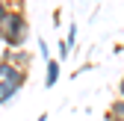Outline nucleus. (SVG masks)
I'll use <instances>...</instances> for the list:
<instances>
[{
    "mask_svg": "<svg viewBox=\"0 0 124 121\" xmlns=\"http://www.w3.org/2000/svg\"><path fill=\"white\" fill-rule=\"evenodd\" d=\"M0 33H3V44L9 50H21L30 38V21H27L24 9H9L6 21L0 24Z\"/></svg>",
    "mask_w": 124,
    "mask_h": 121,
    "instance_id": "f257e3e1",
    "label": "nucleus"
},
{
    "mask_svg": "<svg viewBox=\"0 0 124 121\" xmlns=\"http://www.w3.org/2000/svg\"><path fill=\"white\" fill-rule=\"evenodd\" d=\"M0 62H9L12 68H18V71H24V74H30V65H33V53L30 50H3V56H0Z\"/></svg>",
    "mask_w": 124,
    "mask_h": 121,
    "instance_id": "f03ea898",
    "label": "nucleus"
},
{
    "mask_svg": "<svg viewBox=\"0 0 124 121\" xmlns=\"http://www.w3.org/2000/svg\"><path fill=\"white\" fill-rule=\"evenodd\" d=\"M0 83H9V86H15L21 92V89L27 86V74L18 71V68H12L9 62H0Z\"/></svg>",
    "mask_w": 124,
    "mask_h": 121,
    "instance_id": "7ed1b4c3",
    "label": "nucleus"
},
{
    "mask_svg": "<svg viewBox=\"0 0 124 121\" xmlns=\"http://www.w3.org/2000/svg\"><path fill=\"white\" fill-rule=\"evenodd\" d=\"M59 74H62L59 59H47V77H44V89H53L56 80H59Z\"/></svg>",
    "mask_w": 124,
    "mask_h": 121,
    "instance_id": "20e7f679",
    "label": "nucleus"
},
{
    "mask_svg": "<svg viewBox=\"0 0 124 121\" xmlns=\"http://www.w3.org/2000/svg\"><path fill=\"white\" fill-rule=\"evenodd\" d=\"M109 118H124V98H115L109 103Z\"/></svg>",
    "mask_w": 124,
    "mask_h": 121,
    "instance_id": "39448f33",
    "label": "nucleus"
},
{
    "mask_svg": "<svg viewBox=\"0 0 124 121\" xmlns=\"http://www.w3.org/2000/svg\"><path fill=\"white\" fill-rule=\"evenodd\" d=\"M65 44H68V50H74V44H77V24H68V38H65Z\"/></svg>",
    "mask_w": 124,
    "mask_h": 121,
    "instance_id": "423d86ee",
    "label": "nucleus"
},
{
    "mask_svg": "<svg viewBox=\"0 0 124 121\" xmlns=\"http://www.w3.org/2000/svg\"><path fill=\"white\" fill-rule=\"evenodd\" d=\"M56 50H59V59H68V56H71V50H68V44H65V38H62V41L56 44Z\"/></svg>",
    "mask_w": 124,
    "mask_h": 121,
    "instance_id": "0eeeda50",
    "label": "nucleus"
},
{
    "mask_svg": "<svg viewBox=\"0 0 124 121\" xmlns=\"http://www.w3.org/2000/svg\"><path fill=\"white\" fill-rule=\"evenodd\" d=\"M39 50H41V56H44V62H47V59H50V47H47L44 38H39Z\"/></svg>",
    "mask_w": 124,
    "mask_h": 121,
    "instance_id": "6e6552de",
    "label": "nucleus"
},
{
    "mask_svg": "<svg viewBox=\"0 0 124 121\" xmlns=\"http://www.w3.org/2000/svg\"><path fill=\"white\" fill-rule=\"evenodd\" d=\"M9 9H12V6H9V3H3V0H0V24L6 21V15H9Z\"/></svg>",
    "mask_w": 124,
    "mask_h": 121,
    "instance_id": "1a4fd4ad",
    "label": "nucleus"
},
{
    "mask_svg": "<svg viewBox=\"0 0 124 121\" xmlns=\"http://www.w3.org/2000/svg\"><path fill=\"white\" fill-rule=\"evenodd\" d=\"M118 92H121V98H124V77H121V83H118Z\"/></svg>",
    "mask_w": 124,
    "mask_h": 121,
    "instance_id": "9d476101",
    "label": "nucleus"
},
{
    "mask_svg": "<svg viewBox=\"0 0 124 121\" xmlns=\"http://www.w3.org/2000/svg\"><path fill=\"white\" fill-rule=\"evenodd\" d=\"M109 121H124V118H109Z\"/></svg>",
    "mask_w": 124,
    "mask_h": 121,
    "instance_id": "9b49d317",
    "label": "nucleus"
},
{
    "mask_svg": "<svg viewBox=\"0 0 124 121\" xmlns=\"http://www.w3.org/2000/svg\"><path fill=\"white\" fill-rule=\"evenodd\" d=\"M0 44H3V33H0Z\"/></svg>",
    "mask_w": 124,
    "mask_h": 121,
    "instance_id": "f8f14e48",
    "label": "nucleus"
}]
</instances>
